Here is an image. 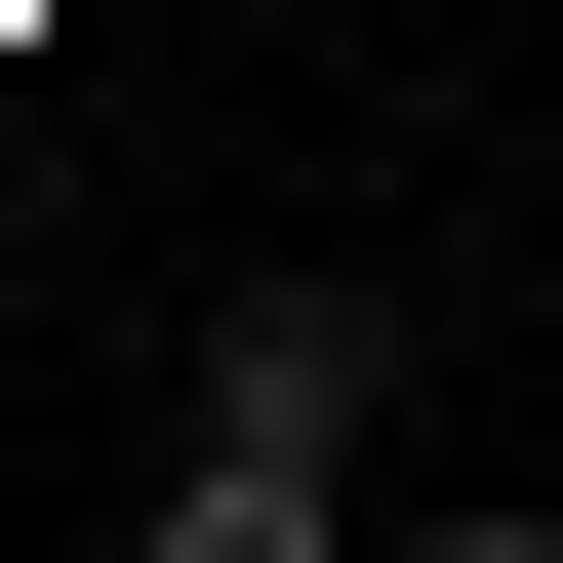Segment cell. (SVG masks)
Instances as JSON below:
<instances>
[{
	"instance_id": "1",
	"label": "cell",
	"mask_w": 563,
	"mask_h": 563,
	"mask_svg": "<svg viewBox=\"0 0 563 563\" xmlns=\"http://www.w3.org/2000/svg\"><path fill=\"white\" fill-rule=\"evenodd\" d=\"M121 563H363V523H322V402L201 363V443H162V523H121Z\"/></svg>"
},
{
	"instance_id": "2",
	"label": "cell",
	"mask_w": 563,
	"mask_h": 563,
	"mask_svg": "<svg viewBox=\"0 0 563 563\" xmlns=\"http://www.w3.org/2000/svg\"><path fill=\"white\" fill-rule=\"evenodd\" d=\"M363 563H563V523H363Z\"/></svg>"
}]
</instances>
